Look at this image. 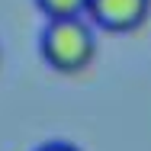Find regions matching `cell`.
<instances>
[{
  "mask_svg": "<svg viewBox=\"0 0 151 151\" xmlns=\"http://www.w3.org/2000/svg\"><path fill=\"white\" fill-rule=\"evenodd\" d=\"M39 55L58 74H81L96 58V32L87 16L48 19L39 35Z\"/></svg>",
  "mask_w": 151,
  "mask_h": 151,
  "instance_id": "6da1fadb",
  "label": "cell"
},
{
  "mask_svg": "<svg viewBox=\"0 0 151 151\" xmlns=\"http://www.w3.org/2000/svg\"><path fill=\"white\" fill-rule=\"evenodd\" d=\"M151 13V0H87V19L106 32H135Z\"/></svg>",
  "mask_w": 151,
  "mask_h": 151,
  "instance_id": "7a4b0ae2",
  "label": "cell"
},
{
  "mask_svg": "<svg viewBox=\"0 0 151 151\" xmlns=\"http://www.w3.org/2000/svg\"><path fill=\"white\" fill-rule=\"evenodd\" d=\"M45 19H61V16H84L87 0H35Z\"/></svg>",
  "mask_w": 151,
  "mask_h": 151,
  "instance_id": "3957f363",
  "label": "cell"
},
{
  "mask_svg": "<svg viewBox=\"0 0 151 151\" xmlns=\"http://www.w3.org/2000/svg\"><path fill=\"white\" fill-rule=\"evenodd\" d=\"M35 151H81V148L71 145V142H45L42 148H35Z\"/></svg>",
  "mask_w": 151,
  "mask_h": 151,
  "instance_id": "277c9868",
  "label": "cell"
},
{
  "mask_svg": "<svg viewBox=\"0 0 151 151\" xmlns=\"http://www.w3.org/2000/svg\"><path fill=\"white\" fill-rule=\"evenodd\" d=\"M0 61H3V48H0Z\"/></svg>",
  "mask_w": 151,
  "mask_h": 151,
  "instance_id": "5b68a950",
  "label": "cell"
}]
</instances>
